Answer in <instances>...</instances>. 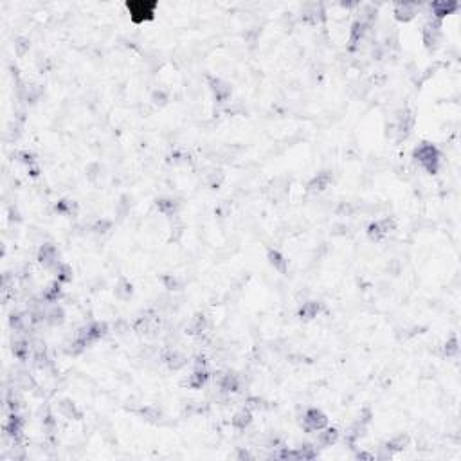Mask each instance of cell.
Segmentation results:
<instances>
[{
	"mask_svg": "<svg viewBox=\"0 0 461 461\" xmlns=\"http://www.w3.org/2000/svg\"><path fill=\"white\" fill-rule=\"evenodd\" d=\"M157 209L166 216H173L178 209V202L173 198H161V200H157Z\"/></svg>",
	"mask_w": 461,
	"mask_h": 461,
	"instance_id": "obj_18",
	"label": "cell"
},
{
	"mask_svg": "<svg viewBox=\"0 0 461 461\" xmlns=\"http://www.w3.org/2000/svg\"><path fill=\"white\" fill-rule=\"evenodd\" d=\"M321 308H322V305L319 301H306V303H303V305L299 306L297 315H299L301 319H305V321H310V319L319 315Z\"/></svg>",
	"mask_w": 461,
	"mask_h": 461,
	"instance_id": "obj_11",
	"label": "cell"
},
{
	"mask_svg": "<svg viewBox=\"0 0 461 461\" xmlns=\"http://www.w3.org/2000/svg\"><path fill=\"white\" fill-rule=\"evenodd\" d=\"M416 11H418V6L416 4H396L395 6V17L403 22L411 20V18L416 15Z\"/></svg>",
	"mask_w": 461,
	"mask_h": 461,
	"instance_id": "obj_15",
	"label": "cell"
},
{
	"mask_svg": "<svg viewBox=\"0 0 461 461\" xmlns=\"http://www.w3.org/2000/svg\"><path fill=\"white\" fill-rule=\"evenodd\" d=\"M60 294H62V283H60V281H54L53 285H49V287L45 288V292H43V299L49 301V303H53V301H56L58 297H60Z\"/></svg>",
	"mask_w": 461,
	"mask_h": 461,
	"instance_id": "obj_24",
	"label": "cell"
},
{
	"mask_svg": "<svg viewBox=\"0 0 461 461\" xmlns=\"http://www.w3.org/2000/svg\"><path fill=\"white\" fill-rule=\"evenodd\" d=\"M207 330V319L204 315H197L193 321L190 322V326L186 328L188 335H202Z\"/></svg>",
	"mask_w": 461,
	"mask_h": 461,
	"instance_id": "obj_17",
	"label": "cell"
},
{
	"mask_svg": "<svg viewBox=\"0 0 461 461\" xmlns=\"http://www.w3.org/2000/svg\"><path fill=\"white\" fill-rule=\"evenodd\" d=\"M231 424H233L235 429H238V431H245V429L252 424V411L247 407L240 409V411L235 412V416L231 418Z\"/></svg>",
	"mask_w": 461,
	"mask_h": 461,
	"instance_id": "obj_9",
	"label": "cell"
},
{
	"mask_svg": "<svg viewBox=\"0 0 461 461\" xmlns=\"http://www.w3.org/2000/svg\"><path fill=\"white\" fill-rule=\"evenodd\" d=\"M412 157H414V161L420 162L422 168H424L427 173H431V175L438 173V169H440L441 155L434 144H429V143L420 144V146L412 152Z\"/></svg>",
	"mask_w": 461,
	"mask_h": 461,
	"instance_id": "obj_1",
	"label": "cell"
},
{
	"mask_svg": "<svg viewBox=\"0 0 461 461\" xmlns=\"http://www.w3.org/2000/svg\"><path fill=\"white\" fill-rule=\"evenodd\" d=\"M207 81H209V88L213 90L214 98L218 99L220 103H223V101L229 99L231 92H233V88H231L229 83L223 81V79H220V78H214V76H209Z\"/></svg>",
	"mask_w": 461,
	"mask_h": 461,
	"instance_id": "obj_6",
	"label": "cell"
},
{
	"mask_svg": "<svg viewBox=\"0 0 461 461\" xmlns=\"http://www.w3.org/2000/svg\"><path fill=\"white\" fill-rule=\"evenodd\" d=\"M332 184V171H321L308 182L310 191H325Z\"/></svg>",
	"mask_w": 461,
	"mask_h": 461,
	"instance_id": "obj_12",
	"label": "cell"
},
{
	"mask_svg": "<svg viewBox=\"0 0 461 461\" xmlns=\"http://www.w3.org/2000/svg\"><path fill=\"white\" fill-rule=\"evenodd\" d=\"M110 227H112V222H110V220L101 218V220H98V222L94 223L92 231H94V233H98V235H105L107 231H110Z\"/></svg>",
	"mask_w": 461,
	"mask_h": 461,
	"instance_id": "obj_31",
	"label": "cell"
},
{
	"mask_svg": "<svg viewBox=\"0 0 461 461\" xmlns=\"http://www.w3.org/2000/svg\"><path fill=\"white\" fill-rule=\"evenodd\" d=\"M395 229V220L389 218V216H384V218L377 220V222H371L367 225V236H370L371 242H380L382 238H386L391 231Z\"/></svg>",
	"mask_w": 461,
	"mask_h": 461,
	"instance_id": "obj_4",
	"label": "cell"
},
{
	"mask_svg": "<svg viewBox=\"0 0 461 461\" xmlns=\"http://www.w3.org/2000/svg\"><path fill=\"white\" fill-rule=\"evenodd\" d=\"M339 440V431L335 427H328L326 425L325 429L317 431V443L321 447H332L334 443H337Z\"/></svg>",
	"mask_w": 461,
	"mask_h": 461,
	"instance_id": "obj_10",
	"label": "cell"
},
{
	"mask_svg": "<svg viewBox=\"0 0 461 461\" xmlns=\"http://www.w3.org/2000/svg\"><path fill=\"white\" fill-rule=\"evenodd\" d=\"M126 8L130 11V18L133 24H143L155 17L157 4L155 2H128Z\"/></svg>",
	"mask_w": 461,
	"mask_h": 461,
	"instance_id": "obj_2",
	"label": "cell"
},
{
	"mask_svg": "<svg viewBox=\"0 0 461 461\" xmlns=\"http://www.w3.org/2000/svg\"><path fill=\"white\" fill-rule=\"evenodd\" d=\"M132 292H133V288H132V283H130V281L121 280L119 283L115 285V297H117V299H121V301L130 299V297H132Z\"/></svg>",
	"mask_w": 461,
	"mask_h": 461,
	"instance_id": "obj_20",
	"label": "cell"
},
{
	"mask_svg": "<svg viewBox=\"0 0 461 461\" xmlns=\"http://www.w3.org/2000/svg\"><path fill=\"white\" fill-rule=\"evenodd\" d=\"M38 261H40V263L47 268L56 267V265L60 263V261H58L56 247L51 245V243H43V245L40 247V251H38Z\"/></svg>",
	"mask_w": 461,
	"mask_h": 461,
	"instance_id": "obj_7",
	"label": "cell"
},
{
	"mask_svg": "<svg viewBox=\"0 0 461 461\" xmlns=\"http://www.w3.org/2000/svg\"><path fill=\"white\" fill-rule=\"evenodd\" d=\"M166 364H168L171 370H180V367H184L186 364H188V358L184 357L182 353H178V351H169L168 355L164 357Z\"/></svg>",
	"mask_w": 461,
	"mask_h": 461,
	"instance_id": "obj_19",
	"label": "cell"
},
{
	"mask_svg": "<svg viewBox=\"0 0 461 461\" xmlns=\"http://www.w3.org/2000/svg\"><path fill=\"white\" fill-rule=\"evenodd\" d=\"M141 414L146 418V420H150V422H157V420H161V411L157 407H153V405H146L144 409H141Z\"/></svg>",
	"mask_w": 461,
	"mask_h": 461,
	"instance_id": "obj_30",
	"label": "cell"
},
{
	"mask_svg": "<svg viewBox=\"0 0 461 461\" xmlns=\"http://www.w3.org/2000/svg\"><path fill=\"white\" fill-rule=\"evenodd\" d=\"M152 101L155 105H164L166 101H168V94H166L164 90H155L152 96Z\"/></svg>",
	"mask_w": 461,
	"mask_h": 461,
	"instance_id": "obj_33",
	"label": "cell"
},
{
	"mask_svg": "<svg viewBox=\"0 0 461 461\" xmlns=\"http://www.w3.org/2000/svg\"><path fill=\"white\" fill-rule=\"evenodd\" d=\"M13 351H15V355L18 358H25L29 355V351H31V344L27 341H17L15 346H13Z\"/></svg>",
	"mask_w": 461,
	"mask_h": 461,
	"instance_id": "obj_28",
	"label": "cell"
},
{
	"mask_svg": "<svg viewBox=\"0 0 461 461\" xmlns=\"http://www.w3.org/2000/svg\"><path fill=\"white\" fill-rule=\"evenodd\" d=\"M65 321V312H63V308H60V306H53V308L47 312V322L53 326H58L62 325V322Z\"/></svg>",
	"mask_w": 461,
	"mask_h": 461,
	"instance_id": "obj_22",
	"label": "cell"
},
{
	"mask_svg": "<svg viewBox=\"0 0 461 461\" xmlns=\"http://www.w3.org/2000/svg\"><path fill=\"white\" fill-rule=\"evenodd\" d=\"M245 407L251 409V411H258V409L265 407V402L261 398H258V396H251V398L247 400V403H245Z\"/></svg>",
	"mask_w": 461,
	"mask_h": 461,
	"instance_id": "obj_32",
	"label": "cell"
},
{
	"mask_svg": "<svg viewBox=\"0 0 461 461\" xmlns=\"http://www.w3.org/2000/svg\"><path fill=\"white\" fill-rule=\"evenodd\" d=\"M301 425H303V431L305 432H317L328 425V418H326V414L321 411V409L312 407V409H306L305 411Z\"/></svg>",
	"mask_w": 461,
	"mask_h": 461,
	"instance_id": "obj_3",
	"label": "cell"
},
{
	"mask_svg": "<svg viewBox=\"0 0 461 461\" xmlns=\"http://www.w3.org/2000/svg\"><path fill=\"white\" fill-rule=\"evenodd\" d=\"M54 268H56V281H60V283H69V281L72 280V268H70L69 265L58 263Z\"/></svg>",
	"mask_w": 461,
	"mask_h": 461,
	"instance_id": "obj_23",
	"label": "cell"
},
{
	"mask_svg": "<svg viewBox=\"0 0 461 461\" xmlns=\"http://www.w3.org/2000/svg\"><path fill=\"white\" fill-rule=\"evenodd\" d=\"M440 38H441V22L434 18V20H431L424 27V43L429 49H432V47L438 45Z\"/></svg>",
	"mask_w": 461,
	"mask_h": 461,
	"instance_id": "obj_5",
	"label": "cell"
},
{
	"mask_svg": "<svg viewBox=\"0 0 461 461\" xmlns=\"http://www.w3.org/2000/svg\"><path fill=\"white\" fill-rule=\"evenodd\" d=\"M209 379H211V375H209V370H207V367H195L193 373H191L190 377H188V380H186V384H188L191 389H202Z\"/></svg>",
	"mask_w": 461,
	"mask_h": 461,
	"instance_id": "obj_8",
	"label": "cell"
},
{
	"mask_svg": "<svg viewBox=\"0 0 461 461\" xmlns=\"http://www.w3.org/2000/svg\"><path fill=\"white\" fill-rule=\"evenodd\" d=\"M443 351H445V355H447V357H457V353H459V342H457L456 335H452L449 341L445 342Z\"/></svg>",
	"mask_w": 461,
	"mask_h": 461,
	"instance_id": "obj_26",
	"label": "cell"
},
{
	"mask_svg": "<svg viewBox=\"0 0 461 461\" xmlns=\"http://www.w3.org/2000/svg\"><path fill=\"white\" fill-rule=\"evenodd\" d=\"M222 182H223V173L220 171V169H213V171L207 175V186L213 188V190H218Z\"/></svg>",
	"mask_w": 461,
	"mask_h": 461,
	"instance_id": "obj_27",
	"label": "cell"
},
{
	"mask_svg": "<svg viewBox=\"0 0 461 461\" xmlns=\"http://www.w3.org/2000/svg\"><path fill=\"white\" fill-rule=\"evenodd\" d=\"M431 9L434 11V18L441 20L445 15H450L452 11H456L457 4H454V2H436V4H431Z\"/></svg>",
	"mask_w": 461,
	"mask_h": 461,
	"instance_id": "obj_16",
	"label": "cell"
},
{
	"mask_svg": "<svg viewBox=\"0 0 461 461\" xmlns=\"http://www.w3.org/2000/svg\"><path fill=\"white\" fill-rule=\"evenodd\" d=\"M267 259H268V263L272 265V267L276 268V270H280V272H287V268H288V259L285 258L283 254H281L278 249H274V247H270L267 251Z\"/></svg>",
	"mask_w": 461,
	"mask_h": 461,
	"instance_id": "obj_13",
	"label": "cell"
},
{
	"mask_svg": "<svg viewBox=\"0 0 461 461\" xmlns=\"http://www.w3.org/2000/svg\"><path fill=\"white\" fill-rule=\"evenodd\" d=\"M60 412L67 418H79V411L76 409V405L70 400H63L60 402Z\"/></svg>",
	"mask_w": 461,
	"mask_h": 461,
	"instance_id": "obj_25",
	"label": "cell"
},
{
	"mask_svg": "<svg viewBox=\"0 0 461 461\" xmlns=\"http://www.w3.org/2000/svg\"><path fill=\"white\" fill-rule=\"evenodd\" d=\"M162 283H164V288H168V290H180L182 288V281L177 276H173V274L162 276Z\"/></svg>",
	"mask_w": 461,
	"mask_h": 461,
	"instance_id": "obj_29",
	"label": "cell"
},
{
	"mask_svg": "<svg viewBox=\"0 0 461 461\" xmlns=\"http://www.w3.org/2000/svg\"><path fill=\"white\" fill-rule=\"evenodd\" d=\"M409 443V438L403 436V434H398V436L391 438V440L386 443V449L391 450V452H398V450H403L405 449V445Z\"/></svg>",
	"mask_w": 461,
	"mask_h": 461,
	"instance_id": "obj_21",
	"label": "cell"
},
{
	"mask_svg": "<svg viewBox=\"0 0 461 461\" xmlns=\"http://www.w3.org/2000/svg\"><path fill=\"white\" fill-rule=\"evenodd\" d=\"M218 387H220V391H223V393H235V391H238V389H240L238 375H235V373L223 375L222 379H220V382H218Z\"/></svg>",
	"mask_w": 461,
	"mask_h": 461,
	"instance_id": "obj_14",
	"label": "cell"
}]
</instances>
